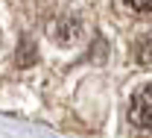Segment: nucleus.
Returning a JSON list of instances; mask_svg holds the SVG:
<instances>
[{
    "instance_id": "obj_1",
    "label": "nucleus",
    "mask_w": 152,
    "mask_h": 138,
    "mask_svg": "<svg viewBox=\"0 0 152 138\" xmlns=\"http://www.w3.org/2000/svg\"><path fill=\"white\" fill-rule=\"evenodd\" d=\"M129 118H132V123H137V126H143V129H152V85L140 88V91L132 97Z\"/></svg>"
},
{
    "instance_id": "obj_2",
    "label": "nucleus",
    "mask_w": 152,
    "mask_h": 138,
    "mask_svg": "<svg viewBox=\"0 0 152 138\" xmlns=\"http://www.w3.org/2000/svg\"><path fill=\"white\" fill-rule=\"evenodd\" d=\"M137 62H152V38H143L140 44H137Z\"/></svg>"
},
{
    "instance_id": "obj_3",
    "label": "nucleus",
    "mask_w": 152,
    "mask_h": 138,
    "mask_svg": "<svg viewBox=\"0 0 152 138\" xmlns=\"http://www.w3.org/2000/svg\"><path fill=\"white\" fill-rule=\"evenodd\" d=\"M132 12H152V0H126Z\"/></svg>"
}]
</instances>
